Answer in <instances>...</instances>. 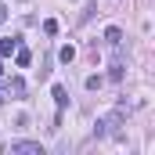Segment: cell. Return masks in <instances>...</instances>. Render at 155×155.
Here are the masks:
<instances>
[{"instance_id": "obj_11", "label": "cell", "mask_w": 155, "mask_h": 155, "mask_svg": "<svg viewBox=\"0 0 155 155\" xmlns=\"http://www.w3.org/2000/svg\"><path fill=\"white\" fill-rule=\"evenodd\" d=\"M0 22H7V7L4 4H0Z\"/></svg>"}, {"instance_id": "obj_2", "label": "cell", "mask_w": 155, "mask_h": 155, "mask_svg": "<svg viewBox=\"0 0 155 155\" xmlns=\"http://www.w3.org/2000/svg\"><path fill=\"white\" fill-rule=\"evenodd\" d=\"M105 43H108V47H123V29H116V25H112V29H105Z\"/></svg>"}, {"instance_id": "obj_10", "label": "cell", "mask_w": 155, "mask_h": 155, "mask_svg": "<svg viewBox=\"0 0 155 155\" xmlns=\"http://www.w3.org/2000/svg\"><path fill=\"white\" fill-rule=\"evenodd\" d=\"M101 87V76H87V90H97Z\"/></svg>"}, {"instance_id": "obj_6", "label": "cell", "mask_w": 155, "mask_h": 155, "mask_svg": "<svg viewBox=\"0 0 155 155\" xmlns=\"http://www.w3.org/2000/svg\"><path fill=\"white\" fill-rule=\"evenodd\" d=\"M7 90H11L15 97H22V94H25V79H22V76H15L11 83H7Z\"/></svg>"}, {"instance_id": "obj_7", "label": "cell", "mask_w": 155, "mask_h": 155, "mask_svg": "<svg viewBox=\"0 0 155 155\" xmlns=\"http://www.w3.org/2000/svg\"><path fill=\"white\" fill-rule=\"evenodd\" d=\"M58 58H61V61H65V65H69V61H72V58H76V47H72V43H65V47H61V51H58Z\"/></svg>"}, {"instance_id": "obj_8", "label": "cell", "mask_w": 155, "mask_h": 155, "mask_svg": "<svg viewBox=\"0 0 155 155\" xmlns=\"http://www.w3.org/2000/svg\"><path fill=\"white\" fill-rule=\"evenodd\" d=\"M108 79H112V83H119V79H123V61H116V65L108 69Z\"/></svg>"}, {"instance_id": "obj_5", "label": "cell", "mask_w": 155, "mask_h": 155, "mask_svg": "<svg viewBox=\"0 0 155 155\" xmlns=\"http://www.w3.org/2000/svg\"><path fill=\"white\" fill-rule=\"evenodd\" d=\"M51 94H54V105H58V108H65V105H69V90H65V87H54Z\"/></svg>"}, {"instance_id": "obj_4", "label": "cell", "mask_w": 155, "mask_h": 155, "mask_svg": "<svg viewBox=\"0 0 155 155\" xmlns=\"http://www.w3.org/2000/svg\"><path fill=\"white\" fill-rule=\"evenodd\" d=\"M18 51V36H7V40H0V58H11Z\"/></svg>"}, {"instance_id": "obj_12", "label": "cell", "mask_w": 155, "mask_h": 155, "mask_svg": "<svg viewBox=\"0 0 155 155\" xmlns=\"http://www.w3.org/2000/svg\"><path fill=\"white\" fill-rule=\"evenodd\" d=\"M0 83H4V61H0Z\"/></svg>"}, {"instance_id": "obj_3", "label": "cell", "mask_w": 155, "mask_h": 155, "mask_svg": "<svg viewBox=\"0 0 155 155\" xmlns=\"http://www.w3.org/2000/svg\"><path fill=\"white\" fill-rule=\"evenodd\" d=\"M29 61H33L29 47H22V43H18V51H15V65H18V69H29Z\"/></svg>"}, {"instance_id": "obj_9", "label": "cell", "mask_w": 155, "mask_h": 155, "mask_svg": "<svg viewBox=\"0 0 155 155\" xmlns=\"http://www.w3.org/2000/svg\"><path fill=\"white\" fill-rule=\"evenodd\" d=\"M43 33H47V36H54V33H58V22H54V18H47V22H43Z\"/></svg>"}, {"instance_id": "obj_1", "label": "cell", "mask_w": 155, "mask_h": 155, "mask_svg": "<svg viewBox=\"0 0 155 155\" xmlns=\"http://www.w3.org/2000/svg\"><path fill=\"white\" fill-rule=\"evenodd\" d=\"M7 155H43V144L40 141H11Z\"/></svg>"}]
</instances>
